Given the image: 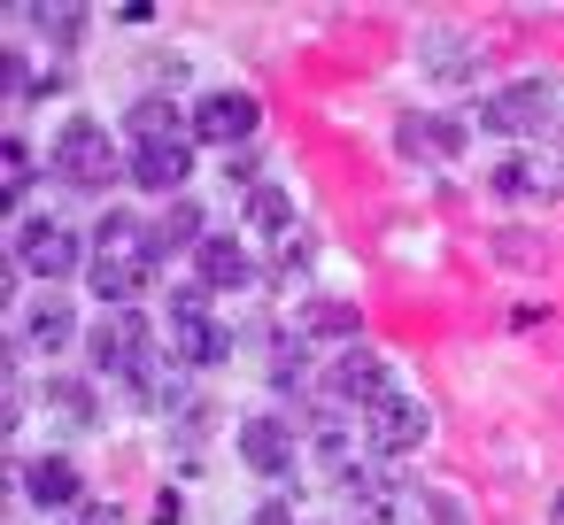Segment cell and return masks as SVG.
<instances>
[{"label": "cell", "instance_id": "obj_1", "mask_svg": "<svg viewBox=\"0 0 564 525\" xmlns=\"http://www.w3.org/2000/svg\"><path fill=\"white\" fill-rule=\"evenodd\" d=\"M47 171H55L63 186H78V194H101L109 178H124V163H117V147H109V124H94V117H70V124L55 132Z\"/></svg>", "mask_w": 564, "mask_h": 525}, {"label": "cell", "instance_id": "obj_2", "mask_svg": "<svg viewBox=\"0 0 564 525\" xmlns=\"http://www.w3.org/2000/svg\"><path fill=\"white\" fill-rule=\"evenodd\" d=\"M556 86L549 78H518V86H502V94H487L479 101V132H502V140H533V132H549L556 124Z\"/></svg>", "mask_w": 564, "mask_h": 525}, {"label": "cell", "instance_id": "obj_3", "mask_svg": "<svg viewBox=\"0 0 564 525\" xmlns=\"http://www.w3.org/2000/svg\"><path fill=\"white\" fill-rule=\"evenodd\" d=\"M9 255H17L24 271H40L47 286L94 263V248H86V240H78L63 217H24V225H17V240H9Z\"/></svg>", "mask_w": 564, "mask_h": 525}, {"label": "cell", "instance_id": "obj_4", "mask_svg": "<svg viewBox=\"0 0 564 525\" xmlns=\"http://www.w3.org/2000/svg\"><path fill=\"white\" fill-rule=\"evenodd\" d=\"M86 356H94V371H109V379L132 386L148 371V356H155V332H148L140 309H101V325L86 332Z\"/></svg>", "mask_w": 564, "mask_h": 525}, {"label": "cell", "instance_id": "obj_5", "mask_svg": "<svg viewBox=\"0 0 564 525\" xmlns=\"http://www.w3.org/2000/svg\"><path fill=\"white\" fill-rule=\"evenodd\" d=\"M364 448L387 463V456H410V448H425V433H433V409L417 402V394H387V402H371L364 409Z\"/></svg>", "mask_w": 564, "mask_h": 525}, {"label": "cell", "instance_id": "obj_6", "mask_svg": "<svg viewBox=\"0 0 564 525\" xmlns=\"http://www.w3.org/2000/svg\"><path fill=\"white\" fill-rule=\"evenodd\" d=\"M232 440H240V463H248L256 479H294V463H302V433H294L286 417H271V409H263V417H240Z\"/></svg>", "mask_w": 564, "mask_h": 525}, {"label": "cell", "instance_id": "obj_7", "mask_svg": "<svg viewBox=\"0 0 564 525\" xmlns=\"http://www.w3.org/2000/svg\"><path fill=\"white\" fill-rule=\"evenodd\" d=\"M256 117H263V109H256V94L217 86V94H202V101H194V140H209V147H225V155H232V147H248V140H256Z\"/></svg>", "mask_w": 564, "mask_h": 525}, {"label": "cell", "instance_id": "obj_8", "mask_svg": "<svg viewBox=\"0 0 564 525\" xmlns=\"http://www.w3.org/2000/svg\"><path fill=\"white\" fill-rule=\"evenodd\" d=\"M124 178H132L140 194H171V201H186V178H194V140H148V147H132Z\"/></svg>", "mask_w": 564, "mask_h": 525}, {"label": "cell", "instance_id": "obj_9", "mask_svg": "<svg viewBox=\"0 0 564 525\" xmlns=\"http://www.w3.org/2000/svg\"><path fill=\"white\" fill-rule=\"evenodd\" d=\"M333 394H340V402H356V409L387 402V394H394V379H387V356H379V348H356V340H348V348L333 356Z\"/></svg>", "mask_w": 564, "mask_h": 525}, {"label": "cell", "instance_id": "obj_10", "mask_svg": "<svg viewBox=\"0 0 564 525\" xmlns=\"http://www.w3.org/2000/svg\"><path fill=\"white\" fill-rule=\"evenodd\" d=\"M556 186H564V171H556L549 155H533V147H525V155H502V163L487 171V194H502V201H549Z\"/></svg>", "mask_w": 564, "mask_h": 525}, {"label": "cell", "instance_id": "obj_11", "mask_svg": "<svg viewBox=\"0 0 564 525\" xmlns=\"http://www.w3.org/2000/svg\"><path fill=\"white\" fill-rule=\"evenodd\" d=\"M225 356H232V332L217 317H171V363L178 371H209Z\"/></svg>", "mask_w": 564, "mask_h": 525}, {"label": "cell", "instance_id": "obj_12", "mask_svg": "<svg viewBox=\"0 0 564 525\" xmlns=\"http://www.w3.org/2000/svg\"><path fill=\"white\" fill-rule=\"evenodd\" d=\"M24 502H40V510H78L86 502V479H78V463L70 456H40V463H24Z\"/></svg>", "mask_w": 564, "mask_h": 525}, {"label": "cell", "instance_id": "obj_13", "mask_svg": "<svg viewBox=\"0 0 564 525\" xmlns=\"http://www.w3.org/2000/svg\"><path fill=\"white\" fill-rule=\"evenodd\" d=\"M202 240H209V232H202V209H194V201H171V209L148 225V271H163L171 255H194Z\"/></svg>", "mask_w": 564, "mask_h": 525}, {"label": "cell", "instance_id": "obj_14", "mask_svg": "<svg viewBox=\"0 0 564 525\" xmlns=\"http://www.w3.org/2000/svg\"><path fill=\"white\" fill-rule=\"evenodd\" d=\"M194 271H202L209 294H240V286L256 278V263H248V248H240L232 232H209V240L194 248Z\"/></svg>", "mask_w": 564, "mask_h": 525}, {"label": "cell", "instance_id": "obj_15", "mask_svg": "<svg viewBox=\"0 0 564 525\" xmlns=\"http://www.w3.org/2000/svg\"><path fill=\"white\" fill-rule=\"evenodd\" d=\"M124 132H132V147H148V140H194V117L178 101H163V94H140L124 109Z\"/></svg>", "mask_w": 564, "mask_h": 525}, {"label": "cell", "instance_id": "obj_16", "mask_svg": "<svg viewBox=\"0 0 564 525\" xmlns=\"http://www.w3.org/2000/svg\"><path fill=\"white\" fill-rule=\"evenodd\" d=\"M394 147L417 155V163H448V155H464V124H448V117H402Z\"/></svg>", "mask_w": 564, "mask_h": 525}, {"label": "cell", "instance_id": "obj_17", "mask_svg": "<svg viewBox=\"0 0 564 525\" xmlns=\"http://www.w3.org/2000/svg\"><path fill=\"white\" fill-rule=\"evenodd\" d=\"M86 278H94V294H101V309H140V286H148V263H140V255H94V263H86Z\"/></svg>", "mask_w": 564, "mask_h": 525}, {"label": "cell", "instance_id": "obj_18", "mask_svg": "<svg viewBox=\"0 0 564 525\" xmlns=\"http://www.w3.org/2000/svg\"><path fill=\"white\" fill-rule=\"evenodd\" d=\"M70 340H78V317H70V302H55V294H47V302H32V317H24V348H40V356L55 363Z\"/></svg>", "mask_w": 564, "mask_h": 525}, {"label": "cell", "instance_id": "obj_19", "mask_svg": "<svg viewBox=\"0 0 564 525\" xmlns=\"http://www.w3.org/2000/svg\"><path fill=\"white\" fill-rule=\"evenodd\" d=\"M425 78H433V86H471V78H479V55H471V40H456V32H433V40H425Z\"/></svg>", "mask_w": 564, "mask_h": 525}, {"label": "cell", "instance_id": "obj_20", "mask_svg": "<svg viewBox=\"0 0 564 525\" xmlns=\"http://www.w3.org/2000/svg\"><path fill=\"white\" fill-rule=\"evenodd\" d=\"M47 409H55L63 425H78V433H94V425H101V394H94L86 379H70V371H63V379H47Z\"/></svg>", "mask_w": 564, "mask_h": 525}, {"label": "cell", "instance_id": "obj_21", "mask_svg": "<svg viewBox=\"0 0 564 525\" xmlns=\"http://www.w3.org/2000/svg\"><path fill=\"white\" fill-rule=\"evenodd\" d=\"M240 217H248V232H279V240L294 232V201H286V186H271V178H263V186H248Z\"/></svg>", "mask_w": 564, "mask_h": 525}, {"label": "cell", "instance_id": "obj_22", "mask_svg": "<svg viewBox=\"0 0 564 525\" xmlns=\"http://www.w3.org/2000/svg\"><path fill=\"white\" fill-rule=\"evenodd\" d=\"M32 32H40L55 55H78V40H86V9H32Z\"/></svg>", "mask_w": 564, "mask_h": 525}, {"label": "cell", "instance_id": "obj_23", "mask_svg": "<svg viewBox=\"0 0 564 525\" xmlns=\"http://www.w3.org/2000/svg\"><path fill=\"white\" fill-rule=\"evenodd\" d=\"M0 171H9V178H0V194H9V201H24V186H32V147L9 132V155H0Z\"/></svg>", "mask_w": 564, "mask_h": 525}, {"label": "cell", "instance_id": "obj_24", "mask_svg": "<svg viewBox=\"0 0 564 525\" xmlns=\"http://www.w3.org/2000/svg\"><path fill=\"white\" fill-rule=\"evenodd\" d=\"M302 332H356V309H340V302H310V309H302Z\"/></svg>", "mask_w": 564, "mask_h": 525}, {"label": "cell", "instance_id": "obj_25", "mask_svg": "<svg viewBox=\"0 0 564 525\" xmlns=\"http://www.w3.org/2000/svg\"><path fill=\"white\" fill-rule=\"evenodd\" d=\"M63 525H132V517H124L117 502H101V494H86V502H78V510H70Z\"/></svg>", "mask_w": 564, "mask_h": 525}, {"label": "cell", "instance_id": "obj_26", "mask_svg": "<svg viewBox=\"0 0 564 525\" xmlns=\"http://www.w3.org/2000/svg\"><path fill=\"white\" fill-rule=\"evenodd\" d=\"M495 255H502V263H533L541 248H533V232H495Z\"/></svg>", "mask_w": 564, "mask_h": 525}, {"label": "cell", "instance_id": "obj_27", "mask_svg": "<svg viewBox=\"0 0 564 525\" xmlns=\"http://www.w3.org/2000/svg\"><path fill=\"white\" fill-rule=\"evenodd\" d=\"M171 317H209V286H178L171 294Z\"/></svg>", "mask_w": 564, "mask_h": 525}, {"label": "cell", "instance_id": "obj_28", "mask_svg": "<svg viewBox=\"0 0 564 525\" xmlns=\"http://www.w3.org/2000/svg\"><path fill=\"white\" fill-rule=\"evenodd\" d=\"M225 178H240V186H248V178H256V155H248V147H232V155H225ZM256 186H263V178H256Z\"/></svg>", "mask_w": 564, "mask_h": 525}, {"label": "cell", "instance_id": "obj_29", "mask_svg": "<svg viewBox=\"0 0 564 525\" xmlns=\"http://www.w3.org/2000/svg\"><path fill=\"white\" fill-rule=\"evenodd\" d=\"M178 517H186V502H178V494L163 486V494H155V525H178Z\"/></svg>", "mask_w": 564, "mask_h": 525}, {"label": "cell", "instance_id": "obj_30", "mask_svg": "<svg viewBox=\"0 0 564 525\" xmlns=\"http://www.w3.org/2000/svg\"><path fill=\"white\" fill-rule=\"evenodd\" d=\"M256 525H294V502H279V494H271V502L256 510Z\"/></svg>", "mask_w": 564, "mask_h": 525}, {"label": "cell", "instance_id": "obj_31", "mask_svg": "<svg viewBox=\"0 0 564 525\" xmlns=\"http://www.w3.org/2000/svg\"><path fill=\"white\" fill-rule=\"evenodd\" d=\"M549 525H564V486H556V502H549Z\"/></svg>", "mask_w": 564, "mask_h": 525}]
</instances>
